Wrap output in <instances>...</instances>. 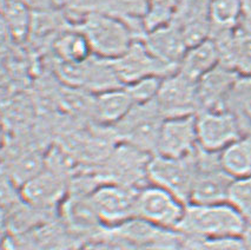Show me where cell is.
<instances>
[{
    "instance_id": "cell-1",
    "label": "cell",
    "mask_w": 251,
    "mask_h": 250,
    "mask_svg": "<svg viewBox=\"0 0 251 250\" xmlns=\"http://www.w3.org/2000/svg\"><path fill=\"white\" fill-rule=\"evenodd\" d=\"M245 225L243 217L227 202L216 204L188 203L177 231L186 238L203 241L241 236Z\"/></svg>"
},
{
    "instance_id": "cell-2",
    "label": "cell",
    "mask_w": 251,
    "mask_h": 250,
    "mask_svg": "<svg viewBox=\"0 0 251 250\" xmlns=\"http://www.w3.org/2000/svg\"><path fill=\"white\" fill-rule=\"evenodd\" d=\"M75 27L86 37L93 56L115 60L139 40L131 26L110 14L92 11L84 14Z\"/></svg>"
},
{
    "instance_id": "cell-3",
    "label": "cell",
    "mask_w": 251,
    "mask_h": 250,
    "mask_svg": "<svg viewBox=\"0 0 251 250\" xmlns=\"http://www.w3.org/2000/svg\"><path fill=\"white\" fill-rule=\"evenodd\" d=\"M164 119L152 100L136 104L124 118L111 127L119 142L154 155Z\"/></svg>"
},
{
    "instance_id": "cell-4",
    "label": "cell",
    "mask_w": 251,
    "mask_h": 250,
    "mask_svg": "<svg viewBox=\"0 0 251 250\" xmlns=\"http://www.w3.org/2000/svg\"><path fill=\"white\" fill-rule=\"evenodd\" d=\"M196 151L190 156L178 158L151 156L148 165L149 183L165 189L188 204L196 175Z\"/></svg>"
},
{
    "instance_id": "cell-5",
    "label": "cell",
    "mask_w": 251,
    "mask_h": 250,
    "mask_svg": "<svg viewBox=\"0 0 251 250\" xmlns=\"http://www.w3.org/2000/svg\"><path fill=\"white\" fill-rule=\"evenodd\" d=\"M150 153L118 142L104 159L100 182H110L141 189L149 184L148 165Z\"/></svg>"
},
{
    "instance_id": "cell-6",
    "label": "cell",
    "mask_w": 251,
    "mask_h": 250,
    "mask_svg": "<svg viewBox=\"0 0 251 250\" xmlns=\"http://www.w3.org/2000/svg\"><path fill=\"white\" fill-rule=\"evenodd\" d=\"M232 182V177L221 165L218 152H209L198 148L196 175L189 203L216 204L226 202Z\"/></svg>"
},
{
    "instance_id": "cell-7",
    "label": "cell",
    "mask_w": 251,
    "mask_h": 250,
    "mask_svg": "<svg viewBox=\"0 0 251 250\" xmlns=\"http://www.w3.org/2000/svg\"><path fill=\"white\" fill-rule=\"evenodd\" d=\"M138 191L139 189L116 183H99L90 196L103 226L112 229L136 219Z\"/></svg>"
},
{
    "instance_id": "cell-8",
    "label": "cell",
    "mask_w": 251,
    "mask_h": 250,
    "mask_svg": "<svg viewBox=\"0 0 251 250\" xmlns=\"http://www.w3.org/2000/svg\"><path fill=\"white\" fill-rule=\"evenodd\" d=\"M185 205L186 203L165 189L149 183L138 191L136 217L158 228L177 231Z\"/></svg>"
},
{
    "instance_id": "cell-9",
    "label": "cell",
    "mask_w": 251,
    "mask_h": 250,
    "mask_svg": "<svg viewBox=\"0 0 251 250\" xmlns=\"http://www.w3.org/2000/svg\"><path fill=\"white\" fill-rule=\"evenodd\" d=\"M196 129L198 148L209 152H221L244 135L237 117L227 109L197 112Z\"/></svg>"
},
{
    "instance_id": "cell-10",
    "label": "cell",
    "mask_w": 251,
    "mask_h": 250,
    "mask_svg": "<svg viewBox=\"0 0 251 250\" xmlns=\"http://www.w3.org/2000/svg\"><path fill=\"white\" fill-rule=\"evenodd\" d=\"M154 103L164 118L196 115L197 83L176 71L163 78Z\"/></svg>"
},
{
    "instance_id": "cell-11",
    "label": "cell",
    "mask_w": 251,
    "mask_h": 250,
    "mask_svg": "<svg viewBox=\"0 0 251 250\" xmlns=\"http://www.w3.org/2000/svg\"><path fill=\"white\" fill-rule=\"evenodd\" d=\"M111 62L123 86L145 78H165L177 71L157 59L141 40H136L123 56Z\"/></svg>"
},
{
    "instance_id": "cell-12",
    "label": "cell",
    "mask_w": 251,
    "mask_h": 250,
    "mask_svg": "<svg viewBox=\"0 0 251 250\" xmlns=\"http://www.w3.org/2000/svg\"><path fill=\"white\" fill-rule=\"evenodd\" d=\"M197 149L196 115L164 119L154 155L178 158L190 156Z\"/></svg>"
},
{
    "instance_id": "cell-13",
    "label": "cell",
    "mask_w": 251,
    "mask_h": 250,
    "mask_svg": "<svg viewBox=\"0 0 251 250\" xmlns=\"http://www.w3.org/2000/svg\"><path fill=\"white\" fill-rule=\"evenodd\" d=\"M20 187L25 202L37 209H50L61 204L70 189L68 176L48 167Z\"/></svg>"
},
{
    "instance_id": "cell-14",
    "label": "cell",
    "mask_w": 251,
    "mask_h": 250,
    "mask_svg": "<svg viewBox=\"0 0 251 250\" xmlns=\"http://www.w3.org/2000/svg\"><path fill=\"white\" fill-rule=\"evenodd\" d=\"M239 77L221 63L203 75L197 81L198 112L226 109L227 98Z\"/></svg>"
},
{
    "instance_id": "cell-15",
    "label": "cell",
    "mask_w": 251,
    "mask_h": 250,
    "mask_svg": "<svg viewBox=\"0 0 251 250\" xmlns=\"http://www.w3.org/2000/svg\"><path fill=\"white\" fill-rule=\"evenodd\" d=\"M139 40L157 59L175 70L188 50L182 32L171 22L147 31Z\"/></svg>"
},
{
    "instance_id": "cell-16",
    "label": "cell",
    "mask_w": 251,
    "mask_h": 250,
    "mask_svg": "<svg viewBox=\"0 0 251 250\" xmlns=\"http://www.w3.org/2000/svg\"><path fill=\"white\" fill-rule=\"evenodd\" d=\"M171 23L182 32L188 48L208 39L211 34L209 0H183Z\"/></svg>"
},
{
    "instance_id": "cell-17",
    "label": "cell",
    "mask_w": 251,
    "mask_h": 250,
    "mask_svg": "<svg viewBox=\"0 0 251 250\" xmlns=\"http://www.w3.org/2000/svg\"><path fill=\"white\" fill-rule=\"evenodd\" d=\"M220 52L221 64L241 77L251 78V36L238 28L210 37Z\"/></svg>"
},
{
    "instance_id": "cell-18",
    "label": "cell",
    "mask_w": 251,
    "mask_h": 250,
    "mask_svg": "<svg viewBox=\"0 0 251 250\" xmlns=\"http://www.w3.org/2000/svg\"><path fill=\"white\" fill-rule=\"evenodd\" d=\"M91 193L71 191L61 203L63 219L75 232H89L103 226L91 200Z\"/></svg>"
},
{
    "instance_id": "cell-19",
    "label": "cell",
    "mask_w": 251,
    "mask_h": 250,
    "mask_svg": "<svg viewBox=\"0 0 251 250\" xmlns=\"http://www.w3.org/2000/svg\"><path fill=\"white\" fill-rule=\"evenodd\" d=\"M221 63L220 52L212 38L190 46L180 60L177 71L189 79L197 81Z\"/></svg>"
},
{
    "instance_id": "cell-20",
    "label": "cell",
    "mask_w": 251,
    "mask_h": 250,
    "mask_svg": "<svg viewBox=\"0 0 251 250\" xmlns=\"http://www.w3.org/2000/svg\"><path fill=\"white\" fill-rule=\"evenodd\" d=\"M135 106L124 86L95 95L93 117L100 124L112 126L129 113Z\"/></svg>"
},
{
    "instance_id": "cell-21",
    "label": "cell",
    "mask_w": 251,
    "mask_h": 250,
    "mask_svg": "<svg viewBox=\"0 0 251 250\" xmlns=\"http://www.w3.org/2000/svg\"><path fill=\"white\" fill-rule=\"evenodd\" d=\"M220 156L221 165L233 179L251 176V135L245 133L224 148Z\"/></svg>"
},
{
    "instance_id": "cell-22",
    "label": "cell",
    "mask_w": 251,
    "mask_h": 250,
    "mask_svg": "<svg viewBox=\"0 0 251 250\" xmlns=\"http://www.w3.org/2000/svg\"><path fill=\"white\" fill-rule=\"evenodd\" d=\"M149 0H99L97 10L127 23L139 39L145 33L143 20L147 16Z\"/></svg>"
},
{
    "instance_id": "cell-23",
    "label": "cell",
    "mask_w": 251,
    "mask_h": 250,
    "mask_svg": "<svg viewBox=\"0 0 251 250\" xmlns=\"http://www.w3.org/2000/svg\"><path fill=\"white\" fill-rule=\"evenodd\" d=\"M53 50L58 62L79 64L93 56L86 37L77 27L65 30L54 40Z\"/></svg>"
},
{
    "instance_id": "cell-24",
    "label": "cell",
    "mask_w": 251,
    "mask_h": 250,
    "mask_svg": "<svg viewBox=\"0 0 251 250\" xmlns=\"http://www.w3.org/2000/svg\"><path fill=\"white\" fill-rule=\"evenodd\" d=\"M241 2L242 0H209L211 20L210 37L237 28L241 16Z\"/></svg>"
},
{
    "instance_id": "cell-25",
    "label": "cell",
    "mask_w": 251,
    "mask_h": 250,
    "mask_svg": "<svg viewBox=\"0 0 251 250\" xmlns=\"http://www.w3.org/2000/svg\"><path fill=\"white\" fill-rule=\"evenodd\" d=\"M226 109L238 119L243 133L251 135V78L239 77L226 101Z\"/></svg>"
},
{
    "instance_id": "cell-26",
    "label": "cell",
    "mask_w": 251,
    "mask_h": 250,
    "mask_svg": "<svg viewBox=\"0 0 251 250\" xmlns=\"http://www.w3.org/2000/svg\"><path fill=\"white\" fill-rule=\"evenodd\" d=\"M0 16L14 36L23 37L30 32L32 11L23 0H0Z\"/></svg>"
},
{
    "instance_id": "cell-27",
    "label": "cell",
    "mask_w": 251,
    "mask_h": 250,
    "mask_svg": "<svg viewBox=\"0 0 251 250\" xmlns=\"http://www.w3.org/2000/svg\"><path fill=\"white\" fill-rule=\"evenodd\" d=\"M226 202L243 217L245 225H251V176L233 179Z\"/></svg>"
},
{
    "instance_id": "cell-28",
    "label": "cell",
    "mask_w": 251,
    "mask_h": 250,
    "mask_svg": "<svg viewBox=\"0 0 251 250\" xmlns=\"http://www.w3.org/2000/svg\"><path fill=\"white\" fill-rule=\"evenodd\" d=\"M183 0H149L147 16L143 20L145 32L168 24Z\"/></svg>"
},
{
    "instance_id": "cell-29",
    "label": "cell",
    "mask_w": 251,
    "mask_h": 250,
    "mask_svg": "<svg viewBox=\"0 0 251 250\" xmlns=\"http://www.w3.org/2000/svg\"><path fill=\"white\" fill-rule=\"evenodd\" d=\"M162 79L163 78L157 77L145 78V79L137 80L135 83L124 85V88L127 91V94L130 95L135 105L136 104L149 103V101H152L156 98Z\"/></svg>"
},
{
    "instance_id": "cell-30",
    "label": "cell",
    "mask_w": 251,
    "mask_h": 250,
    "mask_svg": "<svg viewBox=\"0 0 251 250\" xmlns=\"http://www.w3.org/2000/svg\"><path fill=\"white\" fill-rule=\"evenodd\" d=\"M202 250H247L242 236L211 238L201 241Z\"/></svg>"
},
{
    "instance_id": "cell-31",
    "label": "cell",
    "mask_w": 251,
    "mask_h": 250,
    "mask_svg": "<svg viewBox=\"0 0 251 250\" xmlns=\"http://www.w3.org/2000/svg\"><path fill=\"white\" fill-rule=\"evenodd\" d=\"M237 28L251 36V0H242Z\"/></svg>"
},
{
    "instance_id": "cell-32",
    "label": "cell",
    "mask_w": 251,
    "mask_h": 250,
    "mask_svg": "<svg viewBox=\"0 0 251 250\" xmlns=\"http://www.w3.org/2000/svg\"><path fill=\"white\" fill-rule=\"evenodd\" d=\"M79 250H122L115 242L107 238L106 236L101 237L100 240H95L92 242L86 243Z\"/></svg>"
},
{
    "instance_id": "cell-33",
    "label": "cell",
    "mask_w": 251,
    "mask_h": 250,
    "mask_svg": "<svg viewBox=\"0 0 251 250\" xmlns=\"http://www.w3.org/2000/svg\"><path fill=\"white\" fill-rule=\"evenodd\" d=\"M177 250H202L200 240H192V238H186L184 242L180 244Z\"/></svg>"
},
{
    "instance_id": "cell-34",
    "label": "cell",
    "mask_w": 251,
    "mask_h": 250,
    "mask_svg": "<svg viewBox=\"0 0 251 250\" xmlns=\"http://www.w3.org/2000/svg\"><path fill=\"white\" fill-rule=\"evenodd\" d=\"M241 236L245 244V248H247V250H251V225H245L243 234Z\"/></svg>"
}]
</instances>
